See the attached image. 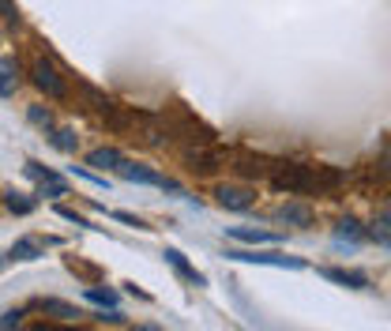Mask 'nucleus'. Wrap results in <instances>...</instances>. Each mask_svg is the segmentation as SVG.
I'll return each instance as SVG.
<instances>
[{"label":"nucleus","instance_id":"4468645a","mask_svg":"<svg viewBox=\"0 0 391 331\" xmlns=\"http://www.w3.org/2000/svg\"><path fill=\"white\" fill-rule=\"evenodd\" d=\"M365 237H368V241H376V245H387V249H391V204L376 215V223L365 230Z\"/></svg>","mask_w":391,"mask_h":331},{"label":"nucleus","instance_id":"1a4fd4ad","mask_svg":"<svg viewBox=\"0 0 391 331\" xmlns=\"http://www.w3.org/2000/svg\"><path fill=\"white\" fill-rule=\"evenodd\" d=\"M230 241H241V245H278V234H267V230H248V226H230L226 230Z\"/></svg>","mask_w":391,"mask_h":331},{"label":"nucleus","instance_id":"412c9836","mask_svg":"<svg viewBox=\"0 0 391 331\" xmlns=\"http://www.w3.org/2000/svg\"><path fill=\"white\" fill-rule=\"evenodd\" d=\"M23 170H27V177H34L38 185H53V181H60V173H57V170H49V166H41V162H27Z\"/></svg>","mask_w":391,"mask_h":331},{"label":"nucleus","instance_id":"c85d7f7f","mask_svg":"<svg viewBox=\"0 0 391 331\" xmlns=\"http://www.w3.org/2000/svg\"><path fill=\"white\" fill-rule=\"evenodd\" d=\"M380 170L391 177V139H387V147H384V154H380Z\"/></svg>","mask_w":391,"mask_h":331},{"label":"nucleus","instance_id":"423d86ee","mask_svg":"<svg viewBox=\"0 0 391 331\" xmlns=\"http://www.w3.org/2000/svg\"><path fill=\"white\" fill-rule=\"evenodd\" d=\"M117 173H121V177L124 181H136V185H155V189H166V185H169V177H162V173L158 170H150V166H143V162H121V170H117Z\"/></svg>","mask_w":391,"mask_h":331},{"label":"nucleus","instance_id":"4be33fe9","mask_svg":"<svg viewBox=\"0 0 391 331\" xmlns=\"http://www.w3.org/2000/svg\"><path fill=\"white\" fill-rule=\"evenodd\" d=\"M27 120H30V125H38V128H46V132L57 128V125H53V113H49L46 106H30L27 109Z\"/></svg>","mask_w":391,"mask_h":331},{"label":"nucleus","instance_id":"393cba45","mask_svg":"<svg viewBox=\"0 0 391 331\" xmlns=\"http://www.w3.org/2000/svg\"><path fill=\"white\" fill-rule=\"evenodd\" d=\"M72 173H75L79 181H91V185H98V189H110V181H105V177H98V173H91V170H83V166H72Z\"/></svg>","mask_w":391,"mask_h":331},{"label":"nucleus","instance_id":"b1692460","mask_svg":"<svg viewBox=\"0 0 391 331\" xmlns=\"http://www.w3.org/2000/svg\"><path fill=\"white\" fill-rule=\"evenodd\" d=\"M19 324H23V308H8L0 316V331H19Z\"/></svg>","mask_w":391,"mask_h":331},{"label":"nucleus","instance_id":"bb28decb","mask_svg":"<svg viewBox=\"0 0 391 331\" xmlns=\"http://www.w3.org/2000/svg\"><path fill=\"white\" fill-rule=\"evenodd\" d=\"M113 218H117V223H124V226H136V230H150L147 223H143V218H136V215H128V211H110Z\"/></svg>","mask_w":391,"mask_h":331},{"label":"nucleus","instance_id":"f3484780","mask_svg":"<svg viewBox=\"0 0 391 331\" xmlns=\"http://www.w3.org/2000/svg\"><path fill=\"white\" fill-rule=\"evenodd\" d=\"M83 297H86V301H94V305H102V308H117V301H121L113 286H86Z\"/></svg>","mask_w":391,"mask_h":331},{"label":"nucleus","instance_id":"aec40b11","mask_svg":"<svg viewBox=\"0 0 391 331\" xmlns=\"http://www.w3.org/2000/svg\"><path fill=\"white\" fill-rule=\"evenodd\" d=\"M184 162H188L192 173H214V170H219V166H214V154H207V151H188V154H184Z\"/></svg>","mask_w":391,"mask_h":331},{"label":"nucleus","instance_id":"a211bd4d","mask_svg":"<svg viewBox=\"0 0 391 331\" xmlns=\"http://www.w3.org/2000/svg\"><path fill=\"white\" fill-rule=\"evenodd\" d=\"M49 143H53L57 151H64V154H75V151H79V136H75L72 128H53V132H49Z\"/></svg>","mask_w":391,"mask_h":331},{"label":"nucleus","instance_id":"7c9ffc66","mask_svg":"<svg viewBox=\"0 0 391 331\" xmlns=\"http://www.w3.org/2000/svg\"><path fill=\"white\" fill-rule=\"evenodd\" d=\"M132 331H162V327H158V324H136Z\"/></svg>","mask_w":391,"mask_h":331},{"label":"nucleus","instance_id":"5701e85b","mask_svg":"<svg viewBox=\"0 0 391 331\" xmlns=\"http://www.w3.org/2000/svg\"><path fill=\"white\" fill-rule=\"evenodd\" d=\"M0 23L19 27V8H15V0H0Z\"/></svg>","mask_w":391,"mask_h":331},{"label":"nucleus","instance_id":"f03ea898","mask_svg":"<svg viewBox=\"0 0 391 331\" xmlns=\"http://www.w3.org/2000/svg\"><path fill=\"white\" fill-rule=\"evenodd\" d=\"M226 256L237 260V263H256V268H286V271H305V260H301V256H286V252H278V249H271V252H259V249H230Z\"/></svg>","mask_w":391,"mask_h":331},{"label":"nucleus","instance_id":"9d476101","mask_svg":"<svg viewBox=\"0 0 391 331\" xmlns=\"http://www.w3.org/2000/svg\"><path fill=\"white\" fill-rule=\"evenodd\" d=\"M275 218H278V223H286V226H301V230H305V226H312V218H316V215H312L309 204H282L275 211Z\"/></svg>","mask_w":391,"mask_h":331},{"label":"nucleus","instance_id":"c756f323","mask_svg":"<svg viewBox=\"0 0 391 331\" xmlns=\"http://www.w3.org/2000/svg\"><path fill=\"white\" fill-rule=\"evenodd\" d=\"M30 331H75V327H64V324H34Z\"/></svg>","mask_w":391,"mask_h":331},{"label":"nucleus","instance_id":"6ab92c4d","mask_svg":"<svg viewBox=\"0 0 391 331\" xmlns=\"http://www.w3.org/2000/svg\"><path fill=\"white\" fill-rule=\"evenodd\" d=\"M335 241H365V226L357 223V218L346 215L339 226H335Z\"/></svg>","mask_w":391,"mask_h":331},{"label":"nucleus","instance_id":"dca6fc26","mask_svg":"<svg viewBox=\"0 0 391 331\" xmlns=\"http://www.w3.org/2000/svg\"><path fill=\"white\" fill-rule=\"evenodd\" d=\"M4 207L12 215H30L38 207V196H27V192H15V189H8L4 192Z\"/></svg>","mask_w":391,"mask_h":331},{"label":"nucleus","instance_id":"cd10ccee","mask_svg":"<svg viewBox=\"0 0 391 331\" xmlns=\"http://www.w3.org/2000/svg\"><path fill=\"white\" fill-rule=\"evenodd\" d=\"M57 215L64 218V223H75V226H91V223H86V218H83V215H75V211H72V207H57Z\"/></svg>","mask_w":391,"mask_h":331},{"label":"nucleus","instance_id":"f8f14e48","mask_svg":"<svg viewBox=\"0 0 391 331\" xmlns=\"http://www.w3.org/2000/svg\"><path fill=\"white\" fill-rule=\"evenodd\" d=\"M124 154L117 147H94L91 154H86V166H94V170H121Z\"/></svg>","mask_w":391,"mask_h":331},{"label":"nucleus","instance_id":"0eeeda50","mask_svg":"<svg viewBox=\"0 0 391 331\" xmlns=\"http://www.w3.org/2000/svg\"><path fill=\"white\" fill-rule=\"evenodd\" d=\"M162 260H166L169 268L177 271L181 279L188 282V286H196V290H200V286H207V275H203V271H196L192 263L184 260V252H181V249H166V252H162Z\"/></svg>","mask_w":391,"mask_h":331},{"label":"nucleus","instance_id":"2eb2a0df","mask_svg":"<svg viewBox=\"0 0 391 331\" xmlns=\"http://www.w3.org/2000/svg\"><path fill=\"white\" fill-rule=\"evenodd\" d=\"M233 170L245 173V177H271V166L264 158H252V154H237L233 158Z\"/></svg>","mask_w":391,"mask_h":331},{"label":"nucleus","instance_id":"6e6552de","mask_svg":"<svg viewBox=\"0 0 391 331\" xmlns=\"http://www.w3.org/2000/svg\"><path fill=\"white\" fill-rule=\"evenodd\" d=\"M320 275L328 282H339L346 290H368V275L365 271H346V268H320Z\"/></svg>","mask_w":391,"mask_h":331},{"label":"nucleus","instance_id":"f257e3e1","mask_svg":"<svg viewBox=\"0 0 391 331\" xmlns=\"http://www.w3.org/2000/svg\"><path fill=\"white\" fill-rule=\"evenodd\" d=\"M271 185L290 196L309 192H335L342 185V173L331 166H305V162H271Z\"/></svg>","mask_w":391,"mask_h":331},{"label":"nucleus","instance_id":"9b49d317","mask_svg":"<svg viewBox=\"0 0 391 331\" xmlns=\"http://www.w3.org/2000/svg\"><path fill=\"white\" fill-rule=\"evenodd\" d=\"M38 308H41V313H49L53 320H60V324H72V320H79V316H83L75 305H68V301H57V297H41Z\"/></svg>","mask_w":391,"mask_h":331},{"label":"nucleus","instance_id":"20e7f679","mask_svg":"<svg viewBox=\"0 0 391 331\" xmlns=\"http://www.w3.org/2000/svg\"><path fill=\"white\" fill-rule=\"evenodd\" d=\"M214 200H219V207H226V211H248V207L256 204V192L248 189V185H219V189H214Z\"/></svg>","mask_w":391,"mask_h":331},{"label":"nucleus","instance_id":"39448f33","mask_svg":"<svg viewBox=\"0 0 391 331\" xmlns=\"http://www.w3.org/2000/svg\"><path fill=\"white\" fill-rule=\"evenodd\" d=\"M46 245L49 241H41V237H19L15 245L0 256V268H8V263H30V260L46 256Z\"/></svg>","mask_w":391,"mask_h":331},{"label":"nucleus","instance_id":"a878e982","mask_svg":"<svg viewBox=\"0 0 391 331\" xmlns=\"http://www.w3.org/2000/svg\"><path fill=\"white\" fill-rule=\"evenodd\" d=\"M41 196H46V200H60V196H68V185H64V181L41 185Z\"/></svg>","mask_w":391,"mask_h":331},{"label":"nucleus","instance_id":"ddd939ff","mask_svg":"<svg viewBox=\"0 0 391 331\" xmlns=\"http://www.w3.org/2000/svg\"><path fill=\"white\" fill-rule=\"evenodd\" d=\"M19 91V61L4 57L0 61V98H12Z\"/></svg>","mask_w":391,"mask_h":331},{"label":"nucleus","instance_id":"7ed1b4c3","mask_svg":"<svg viewBox=\"0 0 391 331\" xmlns=\"http://www.w3.org/2000/svg\"><path fill=\"white\" fill-rule=\"evenodd\" d=\"M30 80H34V87L46 98H64L68 94V83H64L60 68L49 57H34V64H30Z\"/></svg>","mask_w":391,"mask_h":331}]
</instances>
